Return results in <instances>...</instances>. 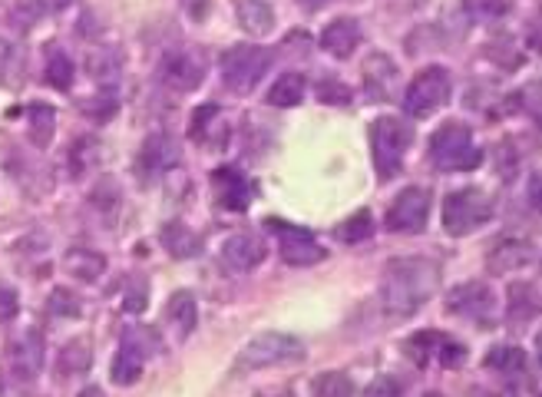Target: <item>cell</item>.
Returning a JSON list of instances; mask_svg holds the SVG:
<instances>
[{"instance_id":"cell-1","label":"cell","mask_w":542,"mask_h":397,"mask_svg":"<svg viewBox=\"0 0 542 397\" xmlns=\"http://www.w3.org/2000/svg\"><path fill=\"white\" fill-rule=\"evenodd\" d=\"M440 265L433 259H394L384 265L381 305L387 318L404 321L417 315L433 295L440 292Z\"/></svg>"},{"instance_id":"cell-2","label":"cell","mask_w":542,"mask_h":397,"mask_svg":"<svg viewBox=\"0 0 542 397\" xmlns=\"http://www.w3.org/2000/svg\"><path fill=\"white\" fill-rule=\"evenodd\" d=\"M410 146H414V123L404 116H377L371 123V153L381 182L400 176Z\"/></svg>"},{"instance_id":"cell-3","label":"cell","mask_w":542,"mask_h":397,"mask_svg":"<svg viewBox=\"0 0 542 397\" xmlns=\"http://www.w3.org/2000/svg\"><path fill=\"white\" fill-rule=\"evenodd\" d=\"M430 163L440 173H473L483 163V149L466 123H443L437 133L430 136Z\"/></svg>"},{"instance_id":"cell-4","label":"cell","mask_w":542,"mask_h":397,"mask_svg":"<svg viewBox=\"0 0 542 397\" xmlns=\"http://www.w3.org/2000/svg\"><path fill=\"white\" fill-rule=\"evenodd\" d=\"M271 63H275V50L255 47V44H238L222 53V83L235 96H248L258 90V83L268 77Z\"/></svg>"},{"instance_id":"cell-5","label":"cell","mask_w":542,"mask_h":397,"mask_svg":"<svg viewBox=\"0 0 542 397\" xmlns=\"http://www.w3.org/2000/svg\"><path fill=\"white\" fill-rule=\"evenodd\" d=\"M305 358V341L285 331H262L238 351V371H258V368H278V364H295Z\"/></svg>"},{"instance_id":"cell-6","label":"cell","mask_w":542,"mask_h":397,"mask_svg":"<svg viewBox=\"0 0 542 397\" xmlns=\"http://www.w3.org/2000/svg\"><path fill=\"white\" fill-rule=\"evenodd\" d=\"M493 219V199L483 189H457L443 199V232L453 239L476 232Z\"/></svg>"},{"instance_id":"cell-7","label":"cell","mask_w":542,"mask_h":397,"mask_svg":"<svg viewBox=\"0 0 542 397\" xmlns=\"http://www.w3.org/2000/svg\"><path fill=\"white\" fill-rule=\"evenodd\" d=\"M447 315L470 321L476 328H493L500 318V298L486 282H463L447 292Z\"/></svg>"},{"instance_id":"cell-8","label":"cell","mask_w":542,"mask_h":397,"mask_svg":"<svg viewBox=\"0 0 542 397\" xmlns=\"http://www.w3.org/2000/svg\"><path fill=\"white\" fill-rule=\"evenodd\" d=\"M453 96V80L447 67H427L420 70L414 83L404 93V110L414 120H427V116L440 113Z\"/></svg>"},{"instance_id":"cell-9","label":"cell","mask_w":542,"mask_h":397,"mask_svg":"<svg viewBox=\"0 0 542 397\" xmlns=\"http://www.w3.org/2000/svg\"><path fill=\"white\" fill-rule=\"evenodd\" d=\"M404 351H407L410 361L420 364V368L430 364V361H437L440 368L457 371V368H463V361H466V348L460 345V341L447 338L443 331H420V335L404 341Z\"/></svg>"},{"instance_id":"cell-10","label":"cell","mask_w":542,"mask_h":397,"mask_svg":"<svg viewBox=\"0 0 542 397\" xmlns=\"http://www.w3.org/2000/svg\"><path fill=\"white\" fill-rule=\"evenodd\" d=\"M430 219V189L407 186L387 209V232L397 235H417L427 229Z\"/></svg>"},{"instance_id":"cell-11","label":"cell","mask_w":542,"mask_h":397,"mask_svg":"<svg viewBox=\"0 0 542 397\" xmlns=\"http://www.w3.org/2000/svg\"><path fill=\"white\" fill-rule=\"evenodd\" d=\"M265 225L278 235L281 259H285L288 265L308 268V265H318V262L328 259V252H324L321 245L314 242L311 229H301V225H291V222H281V219H268Z\"/></svg>"},{"instance_id":"cell-12","label":"cell","mask_w":542,"mask_h":397,"mask_svg":"<svg viewBox=\"0 0 542 397\" xmlns=\"http://www.w3.org/2000/svg\"><path fill=\"white\" fill-rule=\"evenodd\" d=\"M43 358H47V348H43V335L37 328H24L10 338L7 345V368L17 381H37V374L43 371Z\"/></svg>"},{"instance_id":"cell-13","label":"cell","mask_w":542,"mask_h":397,"mask_svg":"<svg viewBox=\"0 0 542 397\" xmlns=\"http://www.w3.org/2000/svg\"><path fill=\"white\" fill-rule=\"evenodd\" d=\"M486 371L496 374L503 381V391L509 394H519L526 391V384L533 388V374H529V354L523 348H513V345H500L486 354Z\"/></svg>"},{"instance_id":"cell-14","label":"cell","mask_w":542,"mask_h":397,"mask_svg":"<svg viewBox=\"0 0 542 397\" xmlns=\"http://www.w3.org/2000/svg\"><path fill=\"white\" fill-rule=\"evenodd\" d=\"M205 70H209V63H205L202 50H176L172 57L162 60L159 80L166 83L169 90L189 93L205 80Z\"/></svg>"},{"instance_id":"cell-15","label":"cell","mask_w":542,"mask_h":397,"mask_svg":"<svg viewBox=\"0 0 542 397\" xmlns=\"http://www.w3.org/2000/svg\"><path fill=\"white\" fill-rule=\"evenodd\" d=\"M265 242L258 239V235H248V232H238V235H229V239L222 242V252L219 259L222 265L229 268L235 275H245V272H255L258 265L265 262Z\"/></svg>"},{"instance_id":"cell-16","label":"cell","mask_w":542,"mask_h":397,"mask_svg":"<svg viewBox=\"0 0 542 397\" xmlns=\"http://www.w3.org/2000/svg\"><path fill=\"white\" fill-rule=\"evenodd\" d=\"M212 192H215V202L229 212H245L252 206V196H255V186L245 179V173H238L235 166H219L212 173Z\"/></svg>"},{"instance_id":"cell-17","label":"cell","mask_w":542,"mask_h":397,"mask_svg":"<svg viewBox=\"0 0 542 397\" xmlns=\"http://www.w3.org/2000/svg\"><path fill=\"white\" fill-rule=\"evenodd\" d=\"M533 262H536V245L529 239H519V235H503V239L490 249V255H486V268H490L493 275L519 272V268H526Z\"/></svg>"},{"instance_id":"cell-18","label":"cell","mask_w":542,"mask_h":397,"mask_svg":"<svg viewBox=\"0 0 542 397\" xmlns=\"http://www.w3.org/2000/svg\"><path fill=\"white\" fill-rule=\"evenodd\" d=\"M179 163H182V146L169 133H153L146 139L143 153H139V173L143 176H162L169 169H176Z\"/></svg>"},{"instance_id":"cell-19","label":"cell","mask_w":542,"mask_h":397,"mask_svg":"<svg viewBox=\"0 0 542 397\" xmlns=\"http://www.w3.org/2000/svg\"><path fill=\"white\" fill-rule=\"evenodd\" d=\"M361 40H364L361 24H357L354 17H338V20H331V24L321 30L318 44H321L324 53H331L334 60H348L351 53L361 47Z\"/></svg>"},{"instance_id":"cell-20","label":"cell","mask_w":542,"mask_h":397,"mask_svg":"<svg viewBox=\"0 0 542 397\" xmlns=\"http://www.w3.org/2000/svg\"><path fill=\"white\" fill-rule=\"evenodd\" d=\"M397 67L394 60L387 57V53H371L364 63V87H367V96L371 100H390L394 96V87H397Z\"/></svg>"},{"instance_id":"cell-21","label":"cell","mask_w":542,"mask_h":397,"mask_svg":"<svg viewBox=\"0 0 542 397\" xmlns=\"http://www.w3.org/2000/svg\"><path fill=\"white\" fill-rule=\"evenodd\" d=\"M539 315V285L536 282H513L506 292V321L513 328L529 325Z\"/></svg>"},{"instance_id":"cell-22","label":"cell","mask_w":542,"mask_h":397,"mask_svg":"<svg viewBox=\"0 0 542 397\" xmlns=\"http://www.w3.org/2000/svg\"><path fill=\"white\" fill-rule=\"evenodd\" d=\"M189 136L195 143H205L212 149H222L225 146V136H229V123L222 120V110L215 103L209 106H199L192 113V126H189Z\"/></svg>"},{"instance_id":"cell-23","label":"cell","mask_w":542,"mask_h":397,"mask_svg":"<svg viewBox=\"0 0 542 397\" xmlns=\"http://www.w3.org/2000/svg\"><path fill=\"white\" fill-rule=\"evenodd\" d=\"M232 4H235V20L242 24L245 34L268 37L275 30V7L268 0H232Z\"/></svg>"},{"instance_id":"cell-24","label":"cell","mask_w":542,"mask_h":397,"mask_svg":"<svg viewBox=\"0 0 542 397\" xmlns=\"http://www.w3.org/2000/svg\"><path fill=\"white\" fill-rule=\"evenodd\" d=\"M159 242L172 259H199L202 255V239L189 229L186 222H166L159 232Z\"/></svg>"},{"instance_id":"cell-25","label":"cell","mask_w":542,"mask_h":397,"mask_svg":"<svg viewBox=\"0 0 542 397\" xmlns=\"http://www.w3.org/2000/svg\"><path fill=\"white\" fill-rule=\"evenodd\" d=\"M195 318H199V308H195L192 292H176L166 305V321L176 328V335L186 341L195 331Z\"/></svg>"},{"instance_id":"cell-26","label":"cell","mask_w":542,"mask_h":397,"mask_svg":"<svg viewBox=\"0 0 542 397\" xmlns=\"http://www.w3.org/2000/svg\"><path fill=\"white\" fill-rule=\"evenodd\" d=\"M305 93H308V83L301 73H285V77H278L271 83V90L265 100L271 106H278V110H288V106H301L305 103Z\"/></svg>"},{"instance_id":"cell-27","label":"cell","mask_w":542,"mask_h":397,"mask_svg":"<svg viewBox=\"0 0 542 397\" xmlns=\"http://www.w3.org/2000/svg\"><path fill=\"white\" fill-rule=\"evenodd\" d=\"M53 130H57V113L47 103H30L27 106V136L34 146H50Z\"/></svg>"},{"instance_id":"cell-28","label":"cell","mask_w":542,"mask_h":397,"mask_svg":"<svg viewBox=\"0 0 542 397\" xmlns=\"http://www.w3.org/2000/svg\"><path fill=\"white\" fill-rule=\"evenodd\" d=\"M143 368H146V358L133 345H126L123 341L116 351V358H113V384L129 388V384H136L139 378H143Z\"/></svg>"},{"instance_id":"cell-29","label":"cell","mask_w":542,"mask_h":397,"mask_svg":"<svg viewBox=\"0 0 542 397\" xmlns=\"http://www.w3.org/2000/svg\"><path fill=\"white\" fill-rule=\"evenodd\" d=\"M93 364V351H90V341H70L67 348L60 351L57 358V371L60 378H77V374H86Z\"/></svg>"},{"instance_id":"cell-30","label":"cell","mask_w":542,"mask_h":397,"mask_svg":"<svg viewBox=\"0 0 542 397\" xmlns=\"http://www.w3.org/2000/svg\"><path fill=\"white\" fill-rule=\"evenodd\" d=\"M63 265H67L70 275L83 278V282H96V278L106 272V259H103L100 252H93V249H73Z\"/></svg>"},{"instance_id":"cell-31","label":"cell","mask_w":542,"mask_h":397,"mask_svg":"<svg viewBox=\"0 0 542 397\" xmlns=\"http://www.w3.org/2000/svg\"><path fill=\"white\" fill-rule=\"evenodd\" d=\"M73 77H77V67H73V60L67 57V50L57 47V44L47 47V80H50V87L70 90Z\"/></svg>"},{"instance_id":"cell-32","label":"cell","mask_w":542,"mask_h":397,"mask_svg":"<svg viewBox=\"0 0 542 397\" xmlns=\"http://www.w3.org/2000/svg\"><path fill=\"white\" fill-rule=\"evenodd\" d=\"M371 235H374V219L367 209L354 212V216H348L338 229H334V239H338L341 245H361V242L371 239Z\"/></svg>"},{"instance_id":"cell-33","label":"cell","mask_w":542,"mask_h":397,"mask_svg":"<svg viewBox=\"0 0 542 397\" xmlns=\"http://www.w3.org/2000/svg\"><path fill=\"white\" fill-rule=\"evenodd\" d=\"M463 10L473 24H493L513 10V0H463Z\"/></svg>"},{"instance_id":"cell-34","label":"cell","mask_w":542,"mask_h":397,"mask_svg":"<svg viewBox=\"0 0 542 397\" xmlns=\"http://www.w3.org/2000/svg\"><path fill=\"white\" fill-rule=\"evenodd\" d=\"M77 106H80V113L86 116V120H93V123H110L113 116L119 113V100L113 93L86 96V100H80Z\"/></svg>"},{"instance_id":"cell-35","label":"cell","mask_w":542,"mask_h":397,"mask_svg":"<svg viewBox=\"0 0 542 397\" xmlns=\"http://www.w3.org/2000/svg\"><path fill=\"white\" fill-rule=\"evenodd\" d=\"M354 391H357L354 381L341 371L318 374V378L311 381V394H318V397H351Z\"/></svg>"},{"instance_id":"cell-36","label":"cell","mask_w":542,"mask_h":397,"mask_svg":"<svg viewBox=\"0 0 542 397\" xmlns=\"http://www.w3.org/2000/svg\"><path fill=\"white\" fill-rule=\"evenodd\" d=\"M123 341L126 345H133L143 358L149 361V358H156V354H162L166 351V345H162V335L156 328H146V325H139V328H129L126 335H123Z\"/></svg>"},{"instance_id":"cell-37","label":"cell","mask_w":542,"mask_h":397,"mask_svg":"<svg viewBox=\"0 0 542 397\" xmlns=\"http://www.w3.org/2000/svg\"><path fill=\"white\" fill-rule=\"evenodd\" d=\"M86 67H90V77H93L96 83H106V87H110V83L119 77V60L113 57L110 50L90 53V57H86Z\"/></svg>"},{"instance_id":"cell-38","label":"cell","mask_w":542,"mask_h":397,"mask_svg":"<svg viewBox=\"0 0 542 397\" xmlns=\"http://www.w3.org/2000/svg\"><path fill=\"white\" fill-rule=\"evenodd\" d=\"M20 77H24V53H20V47L0 40V80L20 83Z\"/></svg>"},{"instance_id":"cell-39","label":"cell","mask_w":542,"mask_h":397,"mask_svg":"<svg viewBox=\"0 0 542 397\" xmlns=\"http://www.w3.org/2000/svg\"><path fill=\"white\" fill-rule=\"evenodd\" d=\"M314 96H318L321 103H334V106H348L354 100L348 83H341L334 77H324V80L314 83Z\"/></svg>"},{"instance_id":"cell-40","label":"cell","mask_w":542,"mask_h":397,"mask_svg":"<svg viewBox=\"0 0 542 397\" xmlns=\"http://www.w3.org/2000/svg\"><path fill=\"white\" fill-rule=\"evenodd\" d=\"M50 311H53V315H60V318H77L80 315V302L67 292V288H53Z\"/></svg>"},{"instance_id":"cell-41","label":"cell","mask_w":542,"mask_h":397,"mask_svg":"<svg viewBox=\"0 0 542 397\" xmlns=\"http://www.w3.org/2000/svg\"><path fill=\"white\" fill-rule=\"evenodd\" d=\"M146 298H149V285L146 278H129V288H126V311H133V315H139V311L146 308Z\"/></svg>"},{"instance_id":"cell-42","label":"cell","mask_w":542,"mask_h":397,"mask_svg":"<svg viewBox=\"0 0 542 397\" xmlns=\"http://www.w3.org/2000/svg\"><path fill=\"white\" fill-rule=\"evenodd\" d=\"M43 17V7H40V0H17V7H14V24L17 27H34L37 20Z\"/></svg>"},{"instance_id":"cell-43","label":"cell","mask_w":542,"mask_h":397,"mask_svg":"<svg viewBox=\"0 0 542 397\" xmlns=\"http://www.w3.org/2000/svg\"><path fill=\"white\" fill-rule=\"evenodd\" d=\"M486 57H493L496 63H503L506 70H516L519 67V53H509V37H503V44H490L486 47Z\"/></svg>"},{"instance_id":"cell-44","label":"cell","mask_w":542,"mask_h":397,"mask_svg":"<svg viewBox=\"0 0 542 397\" xmlns=\"http://www.w3.org/2000/svg\"><path fill=\"white\" fill-rule=\"evenodd\" d=\"M516 169H519V163H516V153H513V143H506L500 146V156H496V173H503V179L509 182L516 176Z\"/></svg>"},{"instance_id":"cell-45","label":"cell","mask_w":542,"mask_h":397,"mask_svg":"<svg viewBox=\"0 0 542 397\" xmlns=\"http://www.w3.org/2000/svg\"><path fill=\"white\" fill-rule=\"evenodd\" d=\"M17 308H20V302H17V292L10 285H0V321H10L17 315Z\"/></svg>"},{"instance_id":"cell-46","label":"cell","mask_w":542,"mask_h":397,"mask_svg":"<svg viewBox=\"0 0 542 397\" xmlns=\"http://www.w3.org/2000/svg\"><path fill=\"white\" fill-rule=\"evenodd\" d=\"M209 7H212V0H182V10L189 14L192 24H202V20L209 17Z\"/></svg>"},{"instance_id":"cell-47","label":"cell","mask_w":542,"mask_h":397,"mask_svg":"<svg viewBox=\"0 0 542 397\" xmlns=\"http://www.w3.org/2000/svg\"><path fill=\"white\" fill-rule=\"evenodd\" d=\"M400 391L404 388H400L394 378H377L371 388H367V394H400Z\"/></svg>"},{"instance_id":"cell-48","label":"cell","mask_w":542,"mask_h":397,"mask_svg":"<svg viewBox=\"0 0 542 397\" xmlns=\"http://www.w3.org/2000/svg\"><path fill=\"white\" fill-rule=\"evenodd\" d=\"M331 0H298V7L301 10H308V14H314V10H321V7H328Z\"/></svg>"},{"instance_id":"cell-49","label":"cell","mask_w":542,"mask_h":397,"mask_svg":"<svg viewBox=\"0 0 542 397\" xmlns=\"http://www.w3.org/2000/svg\"><path fill=\"white\" fill-rule=\"evenodd\" d=\"M73 4V0H50V7H57V10H67Z\"/></svg>"}]
</instances>
